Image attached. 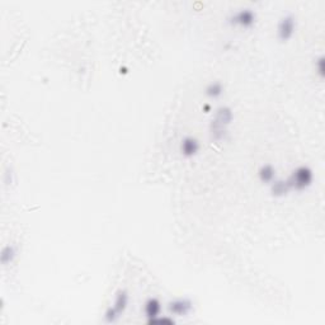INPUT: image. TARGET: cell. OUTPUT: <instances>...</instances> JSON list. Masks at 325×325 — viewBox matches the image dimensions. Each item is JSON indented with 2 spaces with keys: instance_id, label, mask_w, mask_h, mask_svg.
<instances>
[{
  "instance_id": "1",
  "label": "cell",
  "mask_w": 325,
  "mask_h": 325,
  "mask_svg": "<svg viewBox=\"0 0 325 325\" xmlns=\"http://www.w3.org/2000/svg\"><path fill=\"white\" fill-rule=\"evenodd\" d=\"M234 121V112L229 106H220L215 111L210 124V138L215 143H222L226 140L230 125Z\"/></svg>"
},
{
  "instance_id": "2",
  "label": "cell",
  "mask_w": 325,
  "mask_h": 325,
  "mask_svg": "<svg viewBox=\"0 0 325 325\" xmlns=\"http://www.w3.org/2000/svg\"><path fill=\"white\" fill-rule=\"evenodd\" d=\"M286 180L289 183L290 188H291V191H306L308 188L313 185V182H314V171L310 166L300 165L291 171L290 177Z\"/></svg>"
},
{
  "instance_id": "3",
  "label": "cell",
  "mask_w": 325,
  "mask_h": 325,
  "mask_svg": "<svg viewBox=\"0 0 325 325\" xmlns=\"http://www.w3.org/2000/svg\"><path fill=\"white\" fill-rule=\"evenodd\" d=\"M127 305H129V294H127L126 290H118V291L116 292L113 306L107 309L106 314H104L106 322L115 323L116 320L126 311Z\"/></svg>"
},
{
  "instance_id": "4",
  "label": "cell",
  "mask_w": 325,
  "mask_h": 325,
  "mask_svg": "<svg viewBox=\"0 0 325 325\" xmlns=\"http://www.w3.org/2000/svg\"><path fill=\"white\" fill-rule=\"evenodd\" d=\"M227 22L234 27H241V28H250L257 22V13L252 8H240L236 11L231 13L227 18Z\"/></svg>"
},
{
  "instance_id": "5",
  "label": "cell",
  "mask_w": 325,
  "mask_h": 325,
  "mask_svg": "<svg viewBox=\"0 0 325 325\" xmlns=\"http://www.w3.org/2000/svg\"><path fill=\"white\" fill-rule=\"evenodd\" d=\"M297 29V19L292 13L283 14L277 24V37L281 42H287L294 37Z\"/></svg>"
},
{
  "instance_id": "6",
  "label": "cell",
  "mask_w": 325,
  "mask_h": 325,
  "mask_svg": "<svg viewBox=\"0 0 325 325\" xmlns=\"http://www.w3.org/2000/svg\"><path fill=\"white\" fill-rule=\"evenodd\" d=\"M199 149H201V145H199V141L197 140L193 136H185L184 139H182L179 145V152L180 154L184 158H194L199 153Z\"/></svg>"
},
{
  "instance_id": "7",
  "label": "cell",
  "mask_w": 325,
  "mask_h": 325,
  "mask_svg": "<svg viewBox=\"0 0 325 325\" xmlns=\"http://www.w3.org/2000/svg\"><path fill=\"white\" fill-rule=\"evenodd\" d=\"M169 311L171 314L178 315V317H184L188 315L193 309V304L189 299H175V300L170 301L168 305Z\"/></svg>"
},
{
  "instance_id": "8",
  "label": "cell",
  "mask_w": 325,
  "mask_h": 325,
  "mask_svg": "<svg viewBox=\"0 0 325 325\" xmlns=\"http://www.w3.org/2000/svg\"><path fill=\"white\" fill-rule=\"evenodd\" d=\"M271 194L276 198H281V197H285L291 192V188H290L289 183H287L286 179H277L276 178L272 183H271Z\"/></svg>"
},
{
  "instance_id": "9",
  "label": "cell",
  "mask_w": 325,
  "mask_h": 325,
  "mask_svg": "<svg viewBox=\"0 0 325 325\" xmlns=\"http://www.w3.org/2000/svg\"><path fill=\"white\" fill-rule=\"evenodd\" d=\"M276 175H277V170L272 164H264L258 170L259 180L264 184H271L276 179Z\"/></svg>"
},
{
  "instance_id": "10",
  "label": "cell",
  "mask_w": 325,
  "mask_h": 325,
  "mask_svg": "<svg viewBox=\"0 0 325 325\" xmlns=\"http://www.w3.org/2000/svg\"><path fill=\"white\" fill-rule=\"evenodd\" d=\"M144 311H145V315L149 320L154 319V318L159 317L160 313H162V304L155 297H150L145 303Z\"/></svg>"
},
{
  "instance_id": "11",
  "label": "cell",
  "mask_w": 325,
  "mask_h": 325,
  "mask_svg": "<svg viewBox=\"0 0 325 325\" xmlns=\"http://www.w3.org/2000/svg\"><path fill=\"white\" fill-rule=\"evenodd\" d=\"M17 257V249H15L14 245H5V247L1 249V254H0V261H1V264L3 266H8V264L13 263V261Z\"/></svg>"
},
{
  "instance_id": "12",
  "label": "cell",
  "mask_w": 325,
  "mask_h": 325,
  "mask_svg": "<svg viewBox=\"0 0 325 325\" xmlns=\"http://www.w3.org/2000/svg\"><path fill=\"white\" fill-rule=\"evenodd\" d=\"M224 90L225 88L221 81H212V83H210V84L206 87L205 93L208 98L217 99L224 94Z\"/></svg>"
},
{
  "instance_id": "13",
  "label": "cell",
  "mask_w": 325,
  "mask_h": 325,
  "mask_svg": "<svg viewBox=\"0 0 325 325\" xmlns=\"http://www.w3.org/2000/svg\"><path fill=\"white\" fill-rule=\"evenodd\" d=\"M315 69H317V74L320 76V79H324L325 76V59L324 56H319L315 60Z\"/></svg>"
},
{
  "instance_id": "14",
  "label": "cell",
  "mask_w": 325,
  "mask_h": 325,
  "mask_svg": "<svg viewBox=\"0 0 325 325\" xmlns=\"http://www.w3.org/2000/svg\"><path fill=\"white\" fill-rule=\"evenodd\" d=\"M149 324H165V325H173V324H174V320H173V319H170V318H166V317L160 318V315H159V317L154 318V319L149 320Z\"/></svg>"
},
{
  "instance_id": "15",
  "label": "cell",
  "mask_w": 325,
  "mask_h": 325,
  "mask_svg": "<svg viewBox=\"0 0 325 325\" xmlns=\"http://www.w3.org/2000/svg\"><path fill=\"white\" fill-rule=\"evenodd\" d=\"M203 110H205V111H206V112H208V111H210V110H211V107H210V106H208V104H206V106H205V107H203Z\"/></svg>"
}]
</instances>
